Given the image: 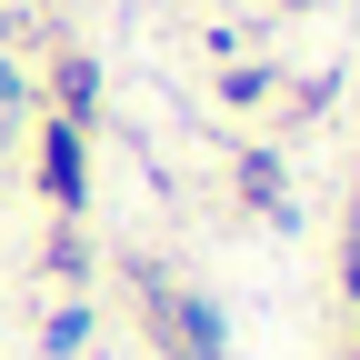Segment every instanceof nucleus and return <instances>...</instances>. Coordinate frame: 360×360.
<instances>
[{
    "mask_svg": "<svg viewBox=\"0 0 360 360\" xmlns=\"http://www.w3.org/2000/svg\"><path fill=\"white\" fill-rule=\"evenodd\" d=\"M130 281H141L150 330H160V350H170V360H220V310H210L200 290H170L160 270H130Z\"/></svg>",
    "mask_w": 360,
    "mask_h": 360,
    "instance_id": "obj_1",
    "label": "nucleus"
},
{
    "mask_svg": "<svg viewBox=\"0 0 360 360\" xmlns=\"http://www.w3.org/2000/svg\"><path fill=\"white\" fill-rule=\"evenodd\" d=\"M40 191H51V210L60 220H80V200H90V130L80 120H40Z\"/></svg>",
    "mask_w": 360,
    "mask_h": 360,
    "instance_id": "obj_2",
    "label": "nucleus"
},
{
    "mask_svg": "<svg viewBox=\"0 0 360 360\" xmlns=\"http://www.w3.org/2000/svg\"><path fill=\"white\" fill-rule=\"evenodd\" d=\"M90 110H101V70H90V60H51V120H80L90 130Z\"/></svg>",
    "mask_w": 360,
    "mask_h": 360,
    "instance_id": "obj_3",
    "label": "nucleus"
},
{
    "mask_svg": "<svg viewBox=\"0 0 360 360\" xmlns=\"http://www.w3.org/2000/svg\"><path fill=\"white\" fill-rule=\"evenodd\" d=\"M240 200L281 210V160H270V150H240Z\"/></svg>",
    "mask_w": 360,
    "mask_h": 360,
    "instance_id": "obj_4",
    "label": "nucleus"
},
{
    "mask_svg": "<svg viewBox=\"0 0 360 360\" xmlns=\"http://www.w3.org/2000/svg\"><path fill=\"white\" fill-rule=\"evenodd\" d=\"M40 340H51V360H70V350L90 340V300H60V310H51V330H40Z\"/></svg>",
    "mask_w": 360,
    "mask_h": 360,
    "instance_id": "obj_5",
    "label": "nucleus"
},
{
    "mask_svg": "<svg viewBox=\"0 0 360 360\" xmlns=\"http://www.w3.org/2000/svg\"><path fill=\"white\" fill-rule=\"evenodd\" d=\"M350 360H360V350H350Z\"/></svg>",
    "mask_w": 360,
    "mask_h": 360,
    "instance_id": "obj_6",
    "label": "nucleus"
}]
</instances>
